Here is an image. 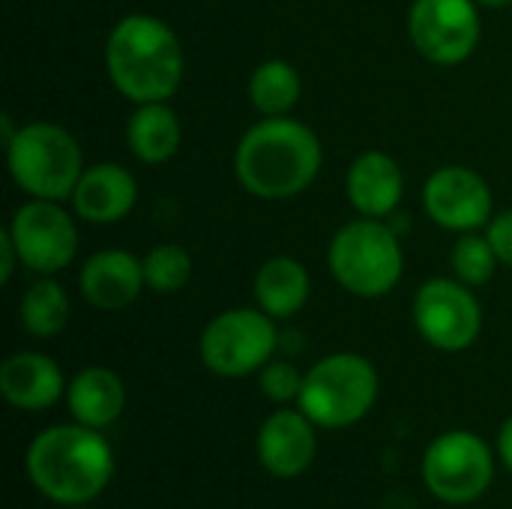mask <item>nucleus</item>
Returning <instances> with one entry per match:
<instances>
[{
    "mask_svg": "<svg viewBox=\"0 0 512 509\" xmlns=\"http://www.w3.org/2000/svg\"><path fill=\"white\" fill-rule=\"evenodd\" d=\"M9 237L24 267L42 276H54L72 264L78 252V231L60 201L33 198L21 204L9 222Z\"/></svg>",
    "mask_w": 512,
    "mask_h": 509,
    "instance_id": "nucleus-11",
    "label": "nucleus"
},
{
    "mask_svg": "<svg viewBox=\"0 0 512 509\" xmlns=\"http://www.w3.org/2000/svg\"><path fill=\"white\" fill-rule=\"evenodd\" d=\"M252 291H255L258 309H264L270 318H291L309 303L312 279L297 258L276 255L258 267Z\"/></svg>",
    "mask_w": 512,
    "mask_h": 509,
    "instance_id": "nucleus-19",
    "label": "nucleus"
},
{
    "mask_svg": "<svg viewBox=\"0 0 512 509\" xmlns=\"http://www.w3.org/2000/svg\"><path fill=\"white\" fill-rule=\"evenodd\" d=\"M495 459L474 432H447L423 453V483L444 504H471L492 486Z\"/></svg>",
    "mask_w": 512,
    "mask_h": 509,
    "instance_id": "nucleus-8",
    "label": "nucleus"
},
{
    "mask_svg": "<svg viewBox=\"0 0 512 509\" xmlns=\"http://www.w3.org/2000/svg\"><path fill=\"white\" fill-rule=\"evenodd\" d=\"M480 6L474 0H414L408 33L414 48L438 66L465 63L480 45Z\"/></svg>",
    "mask_w": 512,
    "mask_h": 509,
    "instance_id": "nucleus-9",
    "label": "nucleus"
},
{
    "mask_svg": "<svg viewBox=\"0 0 512 509\" xmlns=\"http://www.w3.org/2000/svg\"><path fill=\"white\" fill-rule=\"evenodd\" d=\"M6 162L15 186L42 201L72 198L84 174L81 147L72 132L45 120L18 129V135L6 144Z\"/></svg>",
    "mask_w": 512,
    "mask_h": 509,
    "instance_id": "nucleus-5",
    "label": "nucleus"
},
{
    "mask_svg": "<svg viewBox=\"0 0 512 509\" xmlns=\"http://www.w3.org/2000/svg\"><path fill=\"white\" fill-rule=\"evenodd\" d=\"M0 252H3L0 279L9 282V279H12V270H15V261H21V258H18V249H15V243H12V237H9V228L0 231Z\"/></svg>",
    "mask_w": 512,
    "mask_h": 509,
    "instance_id": "nucleus-27",
    "label": "nucleus"
},
{
    "mask_svg": "<svg viewBox=\"0 0 512 509\" xmlns=\"http://www.w3.org/2000/svg\"><path fill=\"white\" fill-rule=\"evenodd\" d=\"M378 399L375 366L351 351L318 360L300 390V411L321 429H348L360 423Z\"/></svg>",
    "mask_w": 512,
    "mask_h": 509,
    "instance_id": "nucleus-6",
    "label": "nucleus"
},
{
    "mask_svg": "<svg viewBox=\"0 0 512 509\" xmlns=\"http://www.w3.org/2000/svg\"><path fill=\"white\" fill-rule=\"evenodd\" d=\"M30 483L54 504L78 507L105 492L114 474V453L102 429L81 423L39 432L27 450Z\"/></svg>",
    "mask_w": 512,
    "mask_h": 509,
    "instance_id": "nucleus-3",
    "label": "nucleus"
},
{
    "mask_svg": "<svg viewBox=\"0 0 512 509\" xmlns=\"http://www.w3.org/2000/svg\"><path fill=\"white\" fill-rule=\"evenodd\" d=\"M66 405L75 423L108 429L126 408V387L117 372L105 366H90L81 369L66 387Z\"/></svg>",
    "mask_w": 512,
    "mask_h": 509,
    "instance_id": "nucleus-18",
    "label": "nucleus"
},
{
    "mask_svg": "<svg viewBox=\"0 0 512 509\" xmlns=\"http://www.w3.org/2000/svg\"><path fill=\"white\" fill-rule=\"evenodd\" d=\"M423 207L447 231H477L492 222V189L468 165H444L423 186Z\"/></svg>",
    "mask_w": 512,
    "mask_h": 509,
    "instance_id": "nucleus-12",
    "label": "nucleus"
},
{
    "mask_svg": "<svg viewBox=\"0 0 512 509\" xmlns=\"http://www.w3.org/2000/svg\"><path fill=\"white\" fill-rule=\"evenodd\" d=\"M348 201L360 216L387 219L396 213L405 195V174L399 162L381 150L360 153L348 168Z\"/></svg>",
    "mask_w": 512,
    "mask_h": 509,
    "instance_id": "nucleus-16",
    "label": "nucleus"
},
{
    "mask_svg": "<svg viewBox=\"0 0 512 509\" xmlns=\"http://www.w3.org/2000/svg\"><path fill=\"white\" fill-rule=\"evenodd\" d=\"M108 78L129 102H168L183 81V45L156 15H126L105 42Z\"/></svg>",
    "mask_w": 512,
    "mask_h": 509,
    "instance_id": "nucleus-2",
    "label": "nucleus"
},
{
    "mask_svg": "<svg viewBox=\"0 0 512 509\" xmlns=\"http://www.w3.org/2000/svg\"><path fill=\"white\" fill-rule=\"evenodd\" d=\"M126 141L135 159H141L144 165H162L180 150L183 141L180 117L168 102H144L129 117Z\"/></svg>",
    "mask_w": 512,
    "mask_h": 509,
    "instance_id": "nucleus-20",
    "label": "nucleus"
},
{
    "mask_svg": "<svg viewBox=\"0 0 512 509\" xmlns=\"http://www.w3.org/2000/svg\"><path fill=\"white\" fill-rule=\"evenodd\" d=\"M303 378H306V375H300L297 366L279 360V363H267V366L261 369L258 384H261V393H264L270 402L285 405V402H291V399H300Z\"/></svg>",
    "mask_w": 512,
    "mask_h": 509,
    "instance_id": "nucleus-25",
    "label": "nucleus"
},
{
    "mask_svg": "<svg viewBox=\"0 0 512 509\" xmlns=\"http://www.w3.org/2000/svg\"><path fill=\"white\" fill-rule=\"evenodd\" d=\"M417 333L438 351H465L480 339L483 309L459 279H429L414 297Z\"/></svg>",
    "mask_w": 512,
    "mask_h": 509,
    "instance_id": "nucleus-10",
    "label": "nucleus"
},
{
    "mask_svg": "<svg viewBox=\"0 0 512 509\" xmlns=\"http://www.w3.org/2000/svg\"><path fill=\"white\" fill-rule=\"evenodd\" d=\"M315 423L303 411H276L258 429V462L282 480H294L315 462Z\"/></svg>",
    "mask_w": 512,
    "mask_h": 509,
    "instance_id": "nucleus-13",
    "label": "nucleus"
},
{
    "mask_svg": "<svg viewBox=\"0 0 512 509\" xmlns=\"http://www.w3.org/2000/svg\"><path fill=\"white\" fill-rule=\"evenodd\" d=\"M498 453H501L504 465L512 471V417L501 426V432H498Z\"/></svg>",
    "mask_w": 512,
    "mask_h": 509,
    "instance_id": "nucleus-28",
    "label": "nucleus"
},
{
    "mask_svg": "<svg viewBox=\"0 0 512 509\" xmlns=\"http://www.w3.org/2000/svg\"><path fill=\"white\" fill-rule=\"evenodd\" d=\"M450 264H453V273H456L459 282H465L468 288H477V285H486L495 276L501 258H498L495 246L489 243V237H480V234L468 231L453 246Z\"/></svg>",
    "mask_w": 512,
    "mask_h": 509,
    "instance_id": "nucleus-24",
    "label": "nucleus"
},
{
    "mask_svg": "<svg viewBox=\"0 0 512 509\" xmlns=\"http://www.w3.org/2000/svg\"><path fill=\"white\" fill-rule=\"evenodd\" d=\"M144 279L156 294H177L192 279V255L177 243L153 246L144 258Z\"/></svg>",
    "mask_w": 512,
    "mask_h": 509,
    "instance_id": "nucleus-23",
    "label": "nucleus"
},
{
    "mask_svg": "<svg viewBox=\"0 0 512 509\" xmlns=\"http://www.w3.org/2000/svg\"><path fill=\"white\" fill-rule=\"evenodd\" d=\"M18 318L21 327L36 339H51L63 333V327L69 324V297L63 285L51 276L33 282L18 303Z\"/></svg>",
    "mask_w": 512,
    "mask_h": 509,
    "instance_id": "nucleus-22",
    "label": "nucleus"
},
{
    "mask_svg": "<svg viewBox=\"0 0 512 509\" xmlns=\"http://www.w3.org/2000/svg\"><path fill=\"white\" fill-rule=\"evenodd\" d=\"M486 237H489V243L495 246L501 264L512 267V210H504V213L492 216Z\"/></svg>",
    "mask_w": 512,
    "mask_h": 509,
    "instance_id": "nucleus-26",
    "label": "nucleus"
},
{
    "mask_svg": "<svg viewBox=\"0 0 512 509\" xmlns=\"http://www.w3.org/2000/svg\"><path fill=\"white\" fill-rule=\"evenodd\" d=\"M480 9H507L512 6V0H474Z\"/></svg>",
    "mask_w": 512,
    "mask_h": 509,
    "instance_id": "nucleus-29",
    "label": "nucleus"
},
{
    "mask_svg": "<svg viewBox=\"0 0 512 509\" xmlns=\"http://www.w3.org/2000/svg\"><path fill=\"white\" fill-rule=\"evenodd\" d=\"M60 366L36 351H18L0 366V393L18 411H45L63 396Z\"/></svg>",
    "mask_w": 512,
    "mask_h": 509,
    "instance_id": "nucleus-17",
    "label": "nucleus"
},
{
    "mask_svg": "<svg viewBox=\"0 0 512 509\" xmlns=\"http://www.w3.org/2000/svg\"><path fill=\"white\" fill-rule=\"evenodd\" d=\"M324 162L318 135L294 117H264L237 144L234 174L240 186L264 201L306 192Z\"/></svg>",
    "mask_w": 512,
    "mask_h": 509,
    "instance_id": "nucleus-1",
    "label": "nucleus"
},
{
    "mask_svg": "<svg viewBox=\"0 0 512 509\" xmlns=\"http://www.w3.org/2000/svg\"><path fill=\"white\" fill-rule=\"evenodd\" d=\"M138 201V183L135 177L114 162H99L84 168L75 192L72 207L78 219L93 225H114L123 222Z\"/></svg>",
    "mask_w": 512,
    "mask_h": 509,
    "instance_id": "nucleus-15",
    "label": "nucleus"
},
{
    "mask_svg": "<svg viewBox=\"0 0 512 509\" xmlns=\"http://www.w3.org/2000/svg\"><path fill=\"white\" fill-rule=\"evenodd\" d=\"M144 285V261L123 249H102L81 267V294L99 312L132 306Z\"/></svg>",
    "mask_w": 512,
    "mask_h": 509,
    "instance_id": "nucleus-14",
    "label": "nucleus"
},
{
    "mask_svg": "<svg viewBox=\"0 0 512 509\" xmlns=\"http://www.w3.org/2000/svg\"><path fill=\"white\" fill-rule=\"evenodd\" d=\"M333 279L354 297H387L405 270V252L396 228L381 219H357L336 231L327 249Z\"/></svg>",
    "mask_w": 512,
    "mask_h": 509,
    "instance_id": "nucleus-4",
    "label": "nucleus"
},
{
    "mask_svg": "<svg viewBox=\"0 0 512 509\" xmlns=\"http://www.w3.org/2000/svg\"><path fill=\"white\" fill-rule=\"evenodd\" d=\"M279 345L273 318L264 309H228L201 333V360L219 378L261 372Z\"/></svg>",
    "mask_w": 512,
    "mask_h": 509,
    "instance_id": "nucleus-7",
    "label": "nucleus"
},
{
    "mask_svg": "<svg viewBox=\"0 0 512 509\" xmlns=\"http://www.w3.org/2000/svg\"><path fill=\"white\" fill-rule=\"evenodd\" d=\"M300 72L285 60H264L249 78V99L261 117H288L300 102Z\"/></svg>",
    "mask_w": 512,
    "mask_h": 509,
    "instance_id": "nucleus-21",
    "label": "nucleus"
}]
</instances>
